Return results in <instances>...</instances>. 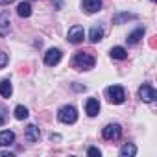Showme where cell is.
<instances>
[{
    "instance_id": "obj_26",
    "label": "cell",
    "mask_w": 157,
    "mask_h": 157,
    "mask_svg": "<svg viewBox=\"0 0 157 157\" xmlns=\"http://www.w3.org/2000/svg\"><path fill=\"white\" fill-rule=\"evenodd\" d=\"M54 4H56V10H61V0H54Z\"/></svg>"
},
{
    "instance_id": "obj_16",
    "label": "cell",
    "mask_w": 157,
    "mask_h": 157,
    "mask_svg": "<svg viewBox=\"0 0 157 157\" xmlns=\"http://www.w3.org/2000/svg\"><path fill=\"white\" fill-rule=\"evenodd\" d=\"M17 13H19V17L28 19V17L32 15V6H30V2H21V4L17 6Z\"/></svg>"
},
{
    "instance_id": "obj_20",
    "label": "cell",
    "mask_w": 157,
    "mask_h": 157,
    "mask_svg": "<svg viewBox=\"0 0 157 157\" xmlns=\"http://www.w3.org/2000/svg\"><path fill=\"white\" fill-rule=\"evenodd\" d=\"M28 115L30 113H28V109L24 105H17L15 107V118L17 120H24V118H28Z\"/></svg>"
},
{
    "instance_id": "obj_22",
    "label": "cell",
    "mask_w": 157,
    "mask_h": 157,
    "mask_svg": "<svg viewBox=\"0 0 157 157\" xmlns=\"http://www.w3.org/2000/svg\"><path fill=\"white\" fill-rule=\"evenodd\" d=\"M8 61H10L8 54H4V52H0V68H4V67L8 65Z\"/></svg>"
},
{
    "instance_id": "obj_3",
    "label": "cell",
    "mask_w": 157,
    "mask_h": 157,
    "mask_svg": "<svg viewBox=\"0 0 157 157\" xmlns=\"http://www.w3.org/2000/svg\"><path fill=\"white\" fill-rule=\"evenodd\" d=\"M107 100H109L111 104H115V105L124 104V100H126V91H124L120 85H111V87H107Z\"/></svg>"
},
{
    "instance_id": "obj_17",
    "label": "cell",
    "mask_w": 157,
    "mask_h": 157,
    "mask_svg": "<svg viewBox=\"0 0 157 157\" xmlns=\"http://www.w3.org/2000/svg\"><path fill=\"white\" fill-rule=\"evenodd\" d=\"M102 37H104V30L100 26H93L91 32H89V41L91 43H98V41H102Z\"/></svg>"
},
{
    "instance_id": "obj_1",
    "label": "cell",
    "mask_w": 157,
    "mask_h": 157,
    "mask_svg": "<svg viewBox=\"0 0 157 157\" xmlns=\"http://www.w3.org/2000/svg\"><path fill=\"white\" fill-rule=\"evenodd\" d=\"M74 68L76 70H91L94 67V57L87 52H76L74 56Z\"/></svg>"
},
{
    "instance_id": "obj_11",
    "label": "cell",
    "mask_w": 157,
    "mask_h": 157,
    "mask_svg": "<svg viewBox=\"0 0 157 157\" xmlns=\"http://www.w3.org/2000/svg\"><path fill=\"white\" fill-rule=\"evenodd\" d=\"M26 140L28 142H37L39 140V135H41V131H39V128L37 126H33V124H30L28 128H26Z\"/></svg>"
},
{
    "instance_id": "obj_24",
    "label": "cell",
    "mask_w": 157,
    "mask_h": 157,
    "mask_svg": "<svg viewBox=\"0 0 157 157\" xmlns=\"http://www.w3.org/2000/svg\"><path fill=\"white\" fill-rule=\"evenodd\" d=\"M0 155H2V157H13L11 151H0Z\"/></svg>"
},
{
    "instance_id": "obj_25",
    "label": "cell",
    "mask_w": 157,
    "mask_h": 157,
    "mask_svg": "<svg viewBox=\"0 0 157 157\" xmlns=\"http://www.w3.org/2000/svg\"><path fill=\"white\" fill-rule=\"evenodd\" d=\"M11 2H15V0H0V6H4V4H11Z\"/></svg>"
},
{
    "instance_id": "obj_14",
    "label": "cell",
    "mask_w": 157,
    "mask_h": 157,
    "mask_svg": "<svg viewBox=\"0 0 157 157\" xmlns=\"http://www.w3.org/2000/svg\"><path fill=\"white\" fill-rule=\"evenodd\" d=\"M15 142V133L6 129V131H0V146H10Z\"/></svg>"
},
{
    "instance_id": "obj_12",
    "label": "cell",
    "mask_w": 157,
    "mask_h": 157,
    "mask_svg": "<svg viewBox=\"0 0 157 157\" xmlns=\"http://www.w3.org/2000/svg\"><path fill=\"white\" fill-rule=\"evenodd\" d=\"M11 30V21L8 13H0V35H8V32Z\"/></svg>"
},
{
    "instance_id": "obj_2",
    "label": "cell",
    "mask_w": 157,
    "mask_h": 157,
    "mask_svg": "<svg viewBox=\"0 0 157 157\" xmlns=\"http://www.w3.org/2000/svg\"><path fill=\"white\" fill-rule=\"evenodd\" d=\"M57 118H59V122H63V124H74V122L78 120V111H76V107H72V105H63V107L59 109V113H57Z\"/></svg>"
},
{
    "instance_id": "obj_4",
    "label": "cell",
    "mask_w": 157,
    "mask_h": 157,
    "mask_svg": "<svg viewBox=\"0 0 157 157\" xmlns=\"http://www.w3.org/2000/svg\"><path fill=\"white\" fill-rule=\"evenodd\" d=\"M139 96H140V100H142V102L151 104V102H155L157 93H155V89H153L150 83H142V87L139 89Z\"/></svg>"
},
{
    "instance_id": "obj_15",
    "label": "cell",
    "mask_w": 157,
    "mask_h": 157,
    "mask_svg": "<svg viewBox=\"0 0 157 157\" xmlns=\"http://www.w3.org/2000/svg\"><path fill=\"white\" fill-rule=\"evenodd\" d=\"M135 155H137V146L135 144L128 142L120 148V157H135Z\"/></svg>"
},
{
    "instance_id": "obj_13",
    "label": "cell",
    "mask_w": 157,
    "mask_h": 157,
    "mask_svg": "<svg viewBox=\"0 0 157 157\" xmlns=\"http://www.w3.org/2000/svg\"><path fill=\"white\" fill-rule=\"evenodd\" d=\"M135 19H137L135 13H128V11H124V13H117V15L113 17V24H124V22H128V21H135Z\"/></svg>"
},
{
    "instance_id": "obj_19",
    "label": "cell",
    "mask_w": 157,
    "mask_h": 157,
    "mask_svg": "<svg viewBox=\"0 0 157 157\" xmlns=\"http://www.w3.org/2000/svg\"><path fill=\"white\" fill-rule=\"evenodd\" d=\"M109 54H111L113 59H118V61H122V59L128 57V52H126V48H122V46H113Z\"/></svg>"
},
{
    "instance_id": "obj_10",
    "label": "cell",
    "mask_w": 157,
    "mask_h": 157,
    "mask_svg": "<svg viewBox=\"0 0 157 157\" xmlns=\"http://www.w3.org/2000/svg\"><path fill=\"white\" fill-rule=\"evenodd\" d=\"M144 32H146V28H144V26H140V28L133 30V32L128 35V39H126V41H128V44H137V43L144 37Z\"/></svg>"
},
{
    "instance_id": "obj_18",
    "label": "cell",
    "mask_w": 157,
    "mask_h": 157,
    "mask_svg": "<svg viewBox=\"0 0 157 157\" xmlns=\"http://www.w3.org/2000/svg\"><path fill=\"white\" fill-rule=\"evenodd\" d=\"M13 93V87L10 83V80H2L0 82V96H4V98H10Z\"/></svg>"
},
{
    "instance_id": "obj_7",
    "label": "cell",
    "mask_w": 157,
    "mask_h": 157,
    "mask_svg": "<svg viewBox=\"0 0 157 157\" xmlns=\"http://www.w3.org/2000/svg\"><path fill=\"white\" fill-rule=\"evenodd\" d=\"M61 57H63V54H61L59 48H50V50L44 54V63H46L48 67H56V65L61 61Z\"/></svg>"
},
{
    "instance_id": "obj_8",
    "label": "cell",
    "mask_w": 157,
    "mask_h": 157,
    "mask_svg": "<svg viewBox=\"0 0 157 157\" xmlns=\"http://www.w3.org/2000/svg\"><path fill=\"white\" fill-rule=\"evenodd\" d=\"M82 8L85 13H96L102 10V0H83Z\"/></svg>"
},
{
    "instance_id": "obj_21",
    "label": "cell",
    "mask_w": 157,
    "mask_h": 157,
    "mask_svg": "<svg viewBox=\"0 0 157 157\" xmlns=\"http://www.w3.org/2000/svg\"><path fill=\"white\" fill-rule=\"evenodd\" d=\"M6 118H8V111H6V107L0 105V126L6 124Z\"/></svg>"
},
{
    "instance_id": "obj_23",
    "label": "cell",
    "mask_w": 157,
    "mask_h": 157,
    "mask_svg": "<svg viewBox=\"0 0 157 157\" xmlns=\"http://www.w3.org/2000/svg\"><path fill=\"white\" fill-rule=\"evenodd\" d=\"M87 153H89V155H94V157H100V153H102V151H100L98 148H89V150H87Z\"/></svg>"
},
{
    "instance_id": "obj_5",
    "label": "cell",
    "mask_w": 157,
    "mask_h": 157,
    "mask_svg": "<svg viewBox=\"0 0 157 157\" xmlns=\"http://www.w3.org/2000/svg\"><path fill=\"white\" fill-rule=\"evenodd\" d=\"M83 35H85V32H83V26L76 24V26H72V28L68 30V33H67V39H68V43H72V44H80V43L83 41Z\"/></svg>"
},
{
    "instance_id": "obj_9",
    "label": "cell",
    "mask_w": 157,
    "mask_h": 157,
    "mask_svg": "<svg viewBox=\"0 0 157 157\" xmlns=\"http://www.w3.org/2000/svg\"><path fill=\"white\" fill-rule=\"evenodd\" d=\"M98 111H100V102H98L96 98H89L87 104H85V113H87L89 117H96Z\"/></svg>"
},
{
    "instance_id": "obj_6",
    "label": "cell",
    "mask_w": 157,
    "mask_h": 157,
    "mask_svg": "<svg viewBox=\"0 0 157 157\" xmlns=\"http://www.w3.org/2000/svg\"><path fill=\"white\" fill-rule=\"evenodd\" d=\"M102 135H104L105 140H117L122 135V128H120V124H109V126L104 128V133Z\"/></svg>"
}]
</instances>
